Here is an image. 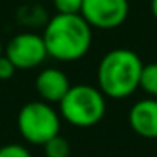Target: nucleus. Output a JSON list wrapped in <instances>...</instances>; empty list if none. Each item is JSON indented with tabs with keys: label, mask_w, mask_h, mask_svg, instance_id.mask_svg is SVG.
Wrapping results in <instances>:
<instances>
[{
	"label": "nucleus",
	"mask_w": 157,
	"mask_h": 157,
	"mask_svg": "<svg viewBox=\"0 0 157 157\" xmlns=\"http://www.w3.org/2000/svg\"><path fill=\"white\" fill-rule=\"evenodd\" d=\"M91 29L81 14H56L46 24L42 34L48 56L63 63L85 58L91 48Z\"/></svg>",
	"instance_id": "1"
},
{
	"label": "nucleus",
	"mask_w": 157,
	"mask_h": 157,
	"mask_svg": "<svg viewBox=\"0 0 157 157\" xmlns=\"http://www.w3.org/2000/svg\"><path fill=\"white\" fill-rule=\"evenodd\" d=\"M144 63L135 51L125 48L112 49L101 58L96 69L98 88L106 98H128L140 83Z\"/></svg>",
	"instance_id": "2"
},
{
	"label": "nucleus",
	"mask_w": 157,
	"mask_h": 157,
	"mask_svg": "<svg viewBox=\"0 0 157 157\" xmlns=\"http://www.w3.org/2000/svg\"><path fill=\"white\" fill-rule=\"evenodd\" d=\"M106 96L91 85H76L59 101V115L73 127L88 128L100 123L106 112Z\"/></svg>",
	"instance_id": "3"
},
{
	"label": "nucleus",
	"mask_w": 157,
	"mask_h": 157,
	"mask_svg": "<svg viewBox=\"0 0 157 157\" xmlns=\"http://www.w3.org/2000/svg\"><path fill=\"white\" fill-rule=\"evenodd\" d=\"M17 128L25 142L44 145L49 139L59 135L61 115L48 101H29L19 110Z\"/></svg>",
	"instance_id": "4"
},
{
	"label": "nucleus",
	"mask_w": 157,
	"mask_h": 157,
	"mask_svg": "<svg viewBox=\"0 0 157 157\" xmlns=\"http://www.w3.org/2000/svg\"><path fill=\"white\" fill-rule=\"evenodd\" d=\"M128 10V0H83L79 14L91 27L112 31L127 21Z\"/></svg>",
	"instance_id": "5"
},
{
	"label": "nucleus",
	"mask_w": 157,
	"mask_h": 157,
	"mask_svg": "<svg viewBox=\"0 0 157 157\" xmlns=\"http://www.w3.org/2000/svg\"><path fill=\"white\" fill-rule=\"evenodd\" d=\"M4 54L17 69H32L44 63L48 58V49L42 36L36 32H21L9 41Z\"/></svg>",
	"instance_id": "6"
},
{
	"label": "nucleus",
	"mask_w": 157,
	"mask_h": 157,
	"mask_svg": "<svg viewBox=\"0 0 157 157\" xmlns=\"http://www.w3.org/2000/svg\"><path fill=\"white\" fill-rule=\"evenodd\" d=\"M128 123L139 137L147 140L157 139V98H144L133 103L128 112Z\"/></svg>",
	"instance_id": "7"
},
{
	"label": "nucleus",
	"mask_w": 157,
	"mask_h": 157,
	"mask_svg": "<svg viewBox=\"0 0 157 157\" xmlns=\"http://www.w3.org/2000/svg\"><path fill=\"white\" fill-rule=\"evenodd\" d=\"M69 88H71L69 78L61 69L46 68L36 78V91L41 96L42 101L59 103Z\"/></svg>",
	"instance_id": "8"
},
{
	"label": "nucleus",
	"mask_w": 157,
	"mask_h": 157,
	"mask_svg": "<svg viewBox=\"0 0 157 157\" xmlns=\"http://www.w3.org/2000/svg\"><path fill=\"white\" fill-rule=\"evenodd\" d=\"M139 88L144 90L149 96L157 98V63L144 64L142 73H140Z\"/></svg>",
	"instance_id": "9"
},
{
	"label": "nucleus",
	"mask_w": 157,
	"mask_h": 157,
	"mask_svg": "<svg viewBox=\"0 0 157 157\" xmlns=\"http://www.w3.org/2000/svg\"><path fill=\"white\" fill-rule=\"evenodd\" d=\"M44 155L46 157H69L71 155V145L61 135H56L44 144Z\"/></svg>",
	"instance_id": "10"
},
{
	"label": "nucleus",
	"mask_w": 157,
	"mask_h": 157,
	"mask_svg": "<svg viewBox=\"0 0 157 157\" xmlns=\"http://www.w3.org/2000/svg\"><path fill=\"white\" fill-rule=\"evenodd\" d=\"M0 157H32V154L25 145L5 144V145H0Z\"/></svg>",
	"instance_id": "11"
},
{
	"label": "nucleus",
	"mask_w": 157,
	"mask_h": 157,
	"mask_svg": "<svg viewBox=\"0 0 157 157\" xmlns=\"http://www.w3.org/2000/svg\"><path fill=\"white\" fill-rule=\"evenodd\" d=\"M58 14H79L83 0H52Z\"/></svg>",
	"instance_id": "12"
},
{
	"label": "nucleus",
	"mask_w": 157,
	"mask_h": 157,
	"mask_svg": "<svg viewBox=\"0 0 157 157\" xmlns=\"http://www.w3.org/2000/svg\"><path fill=\"white\" fill-rule=\"evenodd\" d=\"M15 71H17V68L14 66V63L5 54L0 56V79L2 81H7V79H10L15 75Z\"/></svg>",
	"instance_id": "13"
},
{
	"label": "nucleus",
	"mask_w": 157,
	"mask_h": 157,
	"mask_svg": "<svg viewBox=\"0 0 157 157\" xmlns=\"http://www.w3.org/2000/svg\"><path fill=\"white\" fill-rule=\"evenodd\" d=\"M150 14L157 21V0H150Z\"/></svg>",
	"instance_id": "14"
},
{
	"label": "nucleus",
	"mask_w": 157,
	"mask_h": 157,
	"mask_svg": "<svg viewBox=\"0 0 157 157\" xmlns=\"http://www.w3.org/2000/svg\"><path fill=\"white\" fill-rule=\"evenodd\" d=\"M4 54V51H2V42H0V56Z\"/></svg>",
	"instance_id": "15"
}]
</instances>
